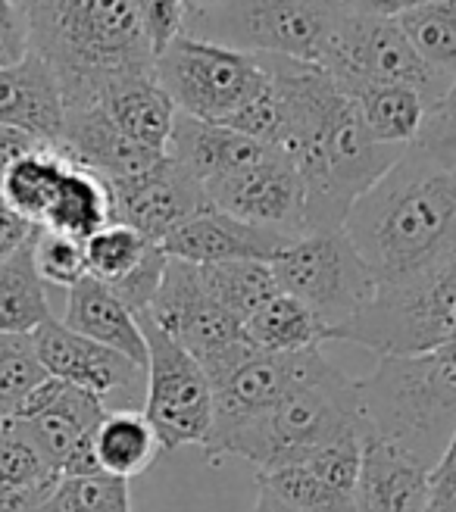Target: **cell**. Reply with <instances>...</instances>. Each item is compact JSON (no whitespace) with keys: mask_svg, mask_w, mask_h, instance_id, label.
I'll return each mask as SVG.
<instances>
[{"mask_svg":"<svg viewBox=\"0 0 456 512\" xmlns=\"http://www.w3.org/2000/svg\"><path fill=\"white\" fill-rule=\"evenodd\" d=\"M282 107L275 150L307 188V235L344 228L357 203L403 153L378 144L357 104L319 63L260 54Z\"/></svg>","mask_w":456,"mask_h":512,"instance_id":"6da1fadb","label":"cell"},{"mask_svg":"<svg viewBox=\"0 0 456 512\" xmlns=\"http://www.w3.org/2000/svg\"><path fill=\"white\" fill-rule=\"evenodd\" d=\"M344 232L378 285L456 256V122L432 113L397 163L353 203Z\"/></svg>","mask_w":456,"mask_h":512,"instance_id":"7a4b0ae2","label":"cell"},{"mask_svg":"<svg viewBox=\"0 0 456 512\" xmlns=\"http://www.w3.org/2000/svg\"><path fill=\"white\" fill-rule=\"evenodd\" d=\"M32 54L54 69L66 110L94 107L119 79L154 72L138 0H29Z\"/></svg>","mask_w":456,"mask_h":512,"instance_id":"3957f363","label":"cell"},{"mask_svg":"<svg viewBox=\"0 0 456 512\" xmlns=\"http://www.w3.org/2000/svg\"><path fill=\"white\" fill-rule=\"evenodd\" d=\"M347 434H366L360 384L347 378L335 363H325L307 384H300L260 419L207 447L204 456L210 463H219L222 456H238L260 475L303 463L325 444Z\"/></svg>","mask_w":456,"mask_h":512,"instance_id":"277c9868","label":"cell"},{"mask_svg":"<svg viewBox=\"0 0 456 512\" xmlns=\"http://www.w3.org/2000/svg\"><path fill=\"white\" fill-rule=\"evenodd\" d=\"M363 438H378L435 466L456 431V369L441 356H378L357 378Z\"/></svg>","mask_w":456,"mask_h":512,"instance_id":"5b68a950","label":"cell"},{"mask_svg":"<svg viewBox=\"0 0 456 512\" xmlns=\"http://www.w3.org/2000/svg\"><path fill=\"white\" fill-rule=\"evenodd\" d=\"M350 0H188L185 32L244 54L322 63Z\"/></svg>","mask_w":456,"mask_h":512,"instance_id":"8992f818","label":"cell"},{"mask_svg":"<svg viewBox=\"0 0 456 512\" xmlns=\"http://www.w3.org/2000/svg\"><path fill=\"white\" fill-rule=\"evenodd\" d=\"M456 338V256L425 272L378 285L372 303L344 325L335 341L378 356L438 353Z\"/></svg>","mask_w":456,"mask_h":512,"instance_id":"52a82bcc","label":"cell"},{"mask_svg":"<svg viewBox=\"0 0 456 512\" xmlns=\"http://www.w3.org/2000/svg\"><path fill=\"white\" fill-rule=\"evenodd\" d=\"M272 272L278 288L319 319L328 341H335L338 331L357 319L378 291L375 272L344 228L310 232L291 241V247L272 260Z\"/></svg>","mask_w":456,"mask_h":512,"instance_id":"ba28073f","label":"cell"},{"mask_svg":"<svg viewBox=\"0 0 456 512\" xmlns=\"http://www.w3.org/2000/svg\"><path fill=\"white\" fill-rule=\"evenodd\" d=\"M154 75L175 110L204 122H228L269 85L260 54H244L191 35H179L160 50Z\"/></svg>","mask_w":456,"mask_h":512,"instance_id":"9c48e42d","label":"cell"},{"mask_svg":"<svg viewBox=\"0 0 456 512\" xmlns=\"http://www.w3.org/2000/svg\"><path fill=\"white\" fill-rule=\"evenodd\" d=\"M341 88L353 85H407L422 91L428 100H444L450 79L428 66L410 38L403 35L397 19L375 16L347 7L344 19L332 35L325 57L319 63Z\"/></svg>","mask_w":456,"mask_h":512,"instance_id":"30bf717a","label":"cell"},{"mask_svg":"<svg viewBox=\"0 0 456 512\" xmlns=\"http://www.w3.org/2000/svg\"><path fill=\"white\" fill-rule=\"evenodd\" d=\"M147 338L144 416L154 425L163 453L188 444L204 447L213 428V384L194 356L163 328L138 316Z\"/></svg>","mask_w":456,"mask_h":512,"instance_id":"8fae6325","label":"cell"},{"mask_svg":"<svg viewBox=\"0 0 456 512\" xmlns=\"http://www.w3.org/2000/svg\"><path fill=\"white\" fill-rule=\"evenodd\" d=\"M141 316L163 328L175 344H182L204 366L210 381L232 369L250 350L244 328L207 294L197 266L182 260H169L160 291Z\"/></svg>","mask_w":456,"mask_h":512,"instance_id":"7c38bea8","label":"cell"},{"mask_svg":"<svg viewBox=\"0 0 456 512\" xmlns=\"http://www.w3.org/2000/svg\"><path fill=\"white\" fill-rule=\"evenodd\" d=\"M328 360L322 350L303 353H266L247 350L241 360L213 378V428L204 450L228 438L247 422L260 419L272 406L282 403L300 384H307Z\"/></svg>","mask_w":456,"mask_h":512,"instance_id":"4fadbf2b","label":"cell"},{"mask_svg":"<svg viewBox=\"0 0 456 512\" xmlns=\"http://www.w3.org/2000/svg\"><path fill=\"white\" fill-rule=\"evenodd\" d=\"M104 400L63 384L57 378L41 381L10 416L25 428L60 475H94L100 472L91 438L104 422Z\"/></svg>","mask_w":456,"mask_h":512,"instance_id":"5bb4252c","label":"cell"},{"mask_svg":"<svg viewBox=\"0 0 456 512\" xmlns=\"http://www.w3.org/2000/svg\"><path fill=\"white\" fill-rule=\"evenodd\" d=\"M213 210L241 222L272 228L291 238L307 235V188L291 160L272 150L269 157L204 185Z\"/></svg>","mask_w":456,"mask_h":512,"instance_id":"9a60e30c","label":"cell"},{"mask_svg":"<svg viewBox=\"0 0 456 512\" xmlns=\"http://www.w3.org/2000/svg\"><path fill=\"white\" fill-rule=\"evenodd\" d=\"M113 194V216L132 225L147 241L163 244L175 228L213 210L207 188L175 160L163 157L141 175L107 182Z\"/></svg>","mask_w":456,"mask_h":512,"instance_id":"2e32d148","label":"cell"},{"mask_svg":"<svg viewBox=\"0 0 456 512\" xmlns=\"http://www.w3.org/2000/svg\"><path fill=\"white\" fill-rule=\"evenodd\" d=\"M32 344L47 378L72 384V388L88 391L100 400L116 391L135 388V384H147V372L138 369L132 360L79 335L60 319H47L32 335Z\"/></svg>","mask_w":456,"mask_h":512,"instance_id":"e0dca14e","label":"cell"},{"mask_svg":"<svg viewBox=\"0 0 456 512\" xmlns=\"http://www.w3.org/2000/svg\"><path fill=\"white\" fill-rule=\"evenodd\" d=\"M88 275L107 285L135 316L147 313L154 303L169 256L163 244L147 241L132 225L110 222L85 241Z\"/></svg>","mask_w":456,"mask_h":512,"instance_id":"ac0fdd59","label":"cell"},{"mask_svg":"<svg viewBox=\"0 0 456 512\" xmlns=\"http://www.w3.org/2000/svg\"><path fill=\"white\" fill-rule=\"evenodd\" d=\"M291 241L297 238L241 222L219 210H210L204 216L185 222L182 228H175L163 241V250L169 260H182L191 266H216V263H232V260L272 263L278 253L291 247Z\"/></svg>","mask_w":456,"mask_h":512,"instance_id":"d6986e66","label":"cell"},{"mask_svg":"<svg viewBox=\"0 0 456 512\" xmlns=\"http://www.w3.org/2000/svg\"><path fill=\"white\" fill-rule=\"evenodd\" d=\"M66 104L54 69L38 54L0 69V125L60 147Z\"/></svg>","mask_w":456,"mask_h":512,"instance_id":"ffe728a7","label":"cell"},{"mask_svg":"<svg viewBox=\"0 0 456 512\" xmlns=\"http://www.w3.org/2000/svg\"><path fill=\"white\" fill-rule=\"evenodd\" d=\"M269 147L253 141L222 122H204L185 113H175V125L166 144V157L191 172L200 185H210L238 169H247L269 157Z\"/></svg>","mask_w":456,"mask_h":512,"instance_id":"44dd1931","label":"cell"},{"mask_svg":"<svg viewBox=\"0 0 456 512\" xmlns=\"http://www.w3.org/2000/svg\"><path fill=\"white\" fill-rule=\"evenodd\" d=\"M60 150L75 166L91 169L107 182L141 175L166 157V153L144 150L141 144L129 141L97 107L66 110Z\"/></svg>","mask_w":456,"mask_h":512,"instance_id":"7402d4cb","label":"cell"},{"mask_svg":"<svg viewBox=\"0 0 456 512\" xmlns=\"http://www.w3.org/2000/svg\"><path fill=\"white\" fill-rule=\"evenodd\" d=\"M432 466L400 447L363 438V463L357 481V512H422L428 506Z\"/></svg>","mask_w":456,"mask_h":512,"instance_id":"603a6c76","label":"cell"},{"mask_svg":"<svg viewBox=\"0 0 456 512\" xmlns=\"http://www.w3.org/2000/svg\"><path fill=\"white\" fill-rule=\"evenodd\" d=\"M63 322L79 335L122 353L125 360H132L138 369L147 372V338L138 316L91 275L69 291Z\"/></svg>","mask_w":456,"mask_h":512,"instance_id":"cb8c5ba5","label":"cell"},{"mask_svg":"<svg viewBox=\"0 0 456 512\" xmlns=\"http://www.w3.org/2000/svg\"><path fill=\"white\" fill-rule=\"evenodd\" d=\"M94 107L129 141L141 144L144 150L166 153L175 113L179 110H175L172 97L160 88L154 72H141V75H129V79L113 82L97 97Z\"/></svg>","mask_w":456,"mask_h":512,"instance_id":"d4e9b609","label":"cell"},{"mask_svg":"<svg viewBox=\"0 0 456 512\" xmlns=\"http://www.w3.org/2000/svg\"><path fill=\"white\" fill-rule=\"evenodd\" d=\"M360 110L369 135L385 147H407L419 138L435 104L407 85H353L341 88Z\"/></svg>","mask_w":456,"mask_h":512,"instance_id":"484cf974","label":"cell"},{"mask_svg":"<svg viewBox=\"0 0 456 512\" xmlns=\"http://www.w3.org/2000/svg\"><path fill=\"white\" fill-rule=\"evenodd\" d=\"M110 222H116V216H113V194L107 178L72 163L63 175L57 197L50 203L41 228H50V232L85 244Z\"/></svg>","mask_w":456,"mask_h":512,"instance_id":"4316f807","label":"cell"},{"mask_svg":"<svg viewBox=\"0 0 456 512\" xmlns=\"http://www.w3.org/2000/svg\"><path fill=\"white\" fill-rule=\"evenodd\" d=\"M91 447L100 472L122 481L144 475L163 453L154 425L147 422L144 413H135V409L107 413L94 431Z\"/></svg>","mask_w":456,"mask_h":512,"instance_id":"83f0119b","label":"cell"},{"mask_svg":"<svg viewBox=\"0 0 456 512\" xmlns=\"http://www.w3.org/2000/svg\"><path fill=\"white\" fill-rule=\"evenodd\" d=\"M69 166L72 160L60 147L41 144L25 153V157H19L4 172V178H0V194H4L7 207L16 216H22L32 225H41Z\"/></svg>","mask_w":456,"mask_h":512,"instance_id":"f1b7e54d","label":"cell"},{"mask_svg":"<svg viewBox=\"0 0 456 512\" xmlns=\"http://www.w3.org/2000/svg\"><path fill=\"white\" fill-rule=\"evenodd\" d=\"M32 241L35 235L0 263V335H35L47 319H54L47 285L35 269Z\"/></svg>","mask_w":456,"mask_h":512,"instance_id":"f546056e","label":"cell"},{"mask_svg":"<svg viewBox=\"0 0 456 512\" xmlns=\"http://www.w3.org/2000/svg\"><path fill=\"white\" fill-rule=\"evenodd\" d=\"M244 338L253 350H266V353L319 350V344L328 341L319 319L285 291L272 297L263 310H257L244 322Z\"/></svg>","mask_w":456,"mask_h":512,"instance_id":"4dcf8cb0","label":"cell"},{"mask_svg":"<svg viewBox=\"0 0 456 512\" xmlns=\"http://www.w3.org/2000/svg\"><path fill=\"white\" fill-rule=\"evenodd\" d=\"M197 272H200V281H204L207 294L241 328L253 313L263 310L272 297L282 294L278 278L272 272V263L232 260V263H216V266H197Z\"/></svg>","mask_w":456,"mask_h":512,"instance_id":"1f68e13d","label":"cell"},{"mask_svg":"<svg viewBox=\"0 0 456 512\" xmlns=\"http://www.w3.org/2000/svg\"><path fill=\"white\" fill-rule=\"evenodd\" d=\"M397 25L410 38L416 54L453 82L456 75V0H435L397 16Z\"/></svg>","mask_w":456,"mask_h":512,"instance_id":"d6a6232c","label":"cell"},{"mask_svg":"<svg viewBox=\"0 0 456 512\" xmlns=\"http://www.w3.org/2000/svg\"><path fill=\"white\" fill-rule=\"evenodd\" d=\"M60 472L13 419L0 422V494L54 491Z\"/></svg>","mask_w":456,"mask_h":512,"instance_id":"836d02e7","label":"cell"},{"mask_svg":"<svg viewBox=\"0 0 456 512\" xmlns=\"http://www.w3.org/2000/svg\"><path fill=\"white\" fill-rule=\"evenodd\" d=\"M35 512H132L129 481L104 472L60 475L54 491Z\"/></svg>","mask_w":456,"mask_h":512,"instance_id":"e575fe53","label":"cell"},{"mask_svg":"<svg viewBox=\"0 0 456 512\" xmlns=\"http://www.w3.org/2000/svg\"><path fill=\"white\" fill-rule=\"evenodd\" d=\"M257 478H260V488L272 491L278 500L291 503L300 512H357V500L328 488L307 463L260 472Z\"/></svg>","mask_w":456,"mask_h":512,"instance_id":"d590c367","label":"cell"},{"mask_svg":"<svg viewBox=\"0 0 456 512\" xmlns=\"http://www.w3.org/2000/svg\"><path fill=\"white\" fill-rule=\"evenodd\" d=\"M41 381H47L32 335H0V422L10 419Z\"/></svg>","mask_w":456,"mask_h":512,"instance_id":"8d00e7d4","label":"cell"},{"mask_svg":"<svg viewBox=\"0 0 456 512\" xmlns=\"http://www.w3.org/2000/svg\"><path fill=\"white\" fill-rule=\"evenodd\" d=\"M32 256H35V269L44 285L54 288H66L72 291L82 278H88V256H85V244L50 232V228H41L35 232L32 241Z\"/></svg>","mask_w":456,"mask_h":512,"instance_id":"74e56055","label":"cell"},{"mask_svg":"<svg viewBox=\"0 0 456 512\" xmlns=\"http://www.w3.org/2000/svg\"><path fill=\"white\" fill-rule=\"evenodd\" d=\"M138 13L150 38V47H154V54H160V50H166L185 32L188 0H138Z\"/></svg>","mask_w":456,"mask_h":512,"instance_id":"f35d334b","label":"cell"},{"mask_svg":"<svg viewBox=\"0 0 456 512\" xmlns=\"http://www.w3.org/2000/svg\"><path fill=\"white\" fill-rule=\"evenodd\" d=\"M32 54L29 19H25L22 4L0 0V69L16 66Z\"/></svg>","mask_w":456,"mask_h":512,"instance_id":"ab89813d","label":"cell"},{"mask_svg":"<svg viewBox=\"0 0 456 512\" xmlns=\"http://www.w3.org/2000/svg\"><path fill=\"white\" fill-rule=\"evenodd\" d=\"M428 509L456 512V431L428 475Z\"/></svg>","mask_w":456,"mask_h":512,"instance_id":"60d3db41","label":"cell"},{"mask_svg":"<svg viewBox=\"0 0 456 512\" xmlns=\"http://www.w3.org/2000/svg\"><path fill=\"white\" fill-rule=\"evenodd\" d=\"M35 228H38V225L25 222L22 216H16V213L7 207L4 194H0V263H4L10 253H16L25 241H29V238L35 235Z\"/></svg>","mask_w":456,"mask_h":512,"instance_id":"b9f144b4","label":"cell"},{"mask_svg":"<svg viewBox=\"0 0 456 512\" xmlns=\"http://www.w3.org/2000/svg\"><path fill=\"white\" fill-rule=\"evenodd\" d=\"M44 141L32 138V135H25L19 132V128H7V125H0V178H4V172L19 160L25 157L29 150L41 147Z\"/></svg>","mask_w":456,"mask_h":512,"instance_id":"7bdbcfd3","label":"cell"},{"mask_svg":"<svg viewBox=\"0 0 456 512\" xmlns=\"http://www.w3.org/2000/svg\"><path fill=\"white\" fill-rule=\"evenodd\" d=\"M435 4V0H350L353 10H363V13H375V16H403L410 10H419V7H428Z\"/></svg>","mask_w":456,"mask_h":512,"instance_id":"ee69618b","label":"cell"},{"mask_svg":"<svg viewBox=\"0 0 456 512\" xmlns=\"http://www.w3.org/2000/svg\"><path fill=\"white\" fill-rule=\"evenodd\" d=\"M250 512H300V509H294V506L285 503V500H278L272 491L260 488V497H257V503H253Z\"/></svg>","mask_w":456,"mask_h":512,"instance_id":"f6af8a7d","label":"cell"},{"mask_svg":"<svg viewBox=\"0 0 456 512\" xmlns=\"http://www.w3.org/2000/svg\"><path fill=\"white\" fill-rule=\"evenodd\" d=\"M435 113H441V116H447V119L456 122V75H453V82H450V88H447V94H444V100L438 104Z\"/></svg>","mask_w":456,"mask_h":512,"instance_id":"bcb514c9","label":"cell"},{"mask_svg":"<svg viewBox=\"0 0 456 512\" xmlns=\"http://www.w3.org/2000/svg\"><path fill=\"white\" fill-rule=\"evenodd\" d=\"M435 356H441V360H444V363H447L450 369H456V338H453L450 344H444V347H441V350H438Z\"/></svg>","mask_w":456,"mask_h":512,"instance_id":"7dc6e473","label":"cell"},{"mask_svg":"<svg viewBox=\"0 0 456 512\" xmlns=\"http://www.w3.org/2000/svg\"><path fill=\"white\" fill-rule=\"evenodd\" d=\"M13 4H29V0H13Z\"/></svg>","mask_w":456,"mask_h":512,"instance_id":"c3c4849f","label":"cell"},{"mask_svg":"<svg viewBox=\"0 0 456 512\" xmlns=\"http://www.w3.org/2000/svg\"><path fill=\"white\" fill-rule=\"evenodd\" d=\"M422 512H435V509H428V506H425V509H422Z\"/></svg>","mask_w":456,"mask_h":512,"instance_id":"681fc988","label":"cell"}]
</instances>
